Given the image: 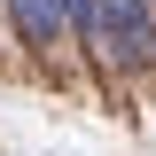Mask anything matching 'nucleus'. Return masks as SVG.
I'll return each mask as SVG.
<instances>
[{
	"instance_id": "nucleus-1",
	"label": "nucleus",
	"mask_w": 156,
	"mask_h": 156,
	"mask_svg": "<svg viewBox=\"0 0 156 156\" xmlns=\"http://www.w3.org/2000/svg\"><path fill=\"white\" fill-rule=\"evenodd\" d=\"M94 47L117 55V62H148V55H156L148 0H94Z\"/></svg>"
},
{
	"instance_id": "nucleus-2",
	"label": "nucleus",
	"mask_w": 156,
	"mask_h": 156,
	"mask_svg": "<svg viewBox=\"0 0 156 156\" xmlns=\"http://www.w3.org/2000/svg\"><path fill=\"white\" fill-rule=\"evenodd\" d=\"M8 8H16V23H23L31 47H55V39H62V8H55V0H8Z\"/></svg>"
},
{
	"instance_id": "nucleus-3",
	"label": "nucleus",
	"mask_w": 156,
	"mask_h": 156,
	"mask_svg": "<svg viewBox=\"0 0 156 156\" xmlns=\"http://www.w3.org/2000/svg\"><path fill=\"white\" fill-rule=\"evenodd\" d=\"M62 8V31H78V39H94V0H55Z\"/></svg>"
}]
</instances>
